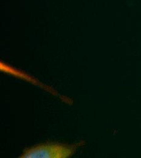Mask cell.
Masks as SVG:
<instances>
[{
    "label": "cell",
    "instance_id": "1",
    "mask_svg": "<svg viewBox=\"0 0 141 158\" xmlns=\"http://www.w3.org/2000/svg\"><path fill=\"white\" fill-rule=\"evenodd\" d=\"M85 143L86 142L84 140L71 145L48 142L26 148L19 158H70L75 154L79 148L84 146Z\"/></svg>",
    "mask_w": 141,
    "mask_h": 158
}]
</instances>
